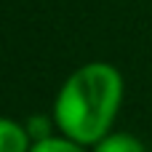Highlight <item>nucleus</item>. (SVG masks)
I'll list each match as a JSON object with an SVG mask.
<instances>
[{"label":"nucleus","mask_w":152,"mask_h":152,"mask_svg":"<svg viewBox=\"0 0 152 152\" xmlns=\"http://www.w3.org/2000/svg\"><path fill=\"white\" fill-rule=\"evenodd\" d=\"M123 77L112 64L91 61L72 72L53 104V123L61 136L77 144H99L120 110Z\"/></svg>","instance_id":"obj_1"},{"label":"nucleus","mask_w":152,"mask_h":152,"mask_svg":"<svg viewBox=\"0 0 152 152\" xmlns=\"http://www.w3.org/2000/svg\"><path fill=\"white\" fill-rule=\"evenodd\" d=\"M32 150V139L27 134L24 126H19L16 120L0 118V152H29Z\"/></svg>","instance_id":"obj_2"},{"label":"nucleus","mask_w":152,"mask_h":152,"mask_svg":"<svg viewBox=\"0 0 152 152\" xmlns=\"http://www.w3.org/2000/svg\"><path fill=\"white\" fill-rule=\"evenodd\" d=\"M94 152H147V150L131 134H110L99 144H94Z\"/></svg>","instance_id":"obj_3"},{"label":"nucleus","mask_w":152,"mask_h":152,"mask_svg":"<svg viewBox=\"0 0 152 152\" xmlns=\"http://www.w3.org/2000/svg\"><path fill=\"white\" fill-rule=\"evenodd\" d=\"M29 152H86L83 144L67 139V136H48L43 142H35Z\"/></svg>","instance_id":"obj_4"},{"label":"nucleus","mask_w":152,"mask_h":152,"mask_svg":"<svg viewBox=\"0 0 152 152\" xmlns=\"http://www.w3.org/2000/svg\"><path fill=\"white\" fill-rule=\"evenodd\" d=\"M48 128H51V123H48L45 118H29V123H27V134H29L32 144H35V142H43V139H48V136H51V134H48Z\"/></svg>","instance_id":"obj_5"}]
</instances>
